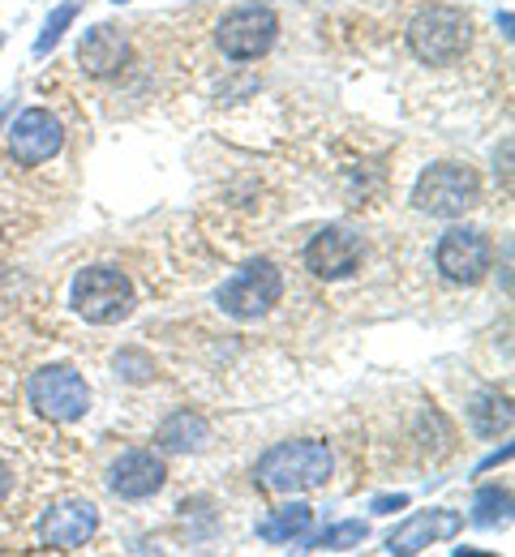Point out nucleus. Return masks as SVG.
Returning <instances> with one entry per match:
<instances>
[{
	"instance_id": "1",
	"label": "nucleus",
	"mask_w": 515,
	"mask_h": 557,
	"mask_svg": "<svg viewBox=\"0 0 515 557\" xmlns=\"http://www.w3.org/2000/svg\"><path fill=\"white\" fill-rule=\"evenodd\" d=\"M335 472L331 446L318 437H296V442H280L271 446L258 468H254V485L267 493H309L322 488Z\"/></svg>"
},
{
	"instance_id": "12",
	"label": "nucleus",
	"mask_w": 515,
	"mask_h": 557,
	"mask_svg": "<svg viewBox=\"0 0 515 557\" xmlns=\"http://www.w3.org/2000/svg\"><path fill=\"white\" fill-rule=\"evenodd\" d=\"M459 528H464V515H459V510H446V506L421 510V515L404 519V523L387 536V554H421V549L434 545V541L459 536Z\"/></svg>"
},
{
	"instance_id": "23",
	"label": "nucleus",
	"mask_w": 515,
	"mask_h": 557,
	"mask_svg": "<svg viewBox=\"0 0 515 557\" xmlns=\"http://www.w3.org/2000/svg\"><path fill=\"white\" fill-rule=\"evenodd\" d=\"M9 493H13V468L0 459V506L9 502Z\"/></svg>"
},
{
	"instance_id": "21",
	"label": "nucleus",
	"mask_w": 515,
	"mask_h": 557,
	"mask_svg": "<svg viewBox=\"0 0 515 557\" xmlns=\"http://www.w3.org/2000/svg\"><path fill=\"white\" fill-rule=\"evenodd\" d=\"M117 373H121L125 382H150V377H155V360H150L147 351L125 348L117 356Z\"/></svg>"
},
{
	"instance_id": "22",
	"label": "nucleus",
	"mask_w": 515,
	"mask_h": 557,
	"mask_svg": "<svg viewBox=\"0 0 515 557\" xmlns=\"http://www.w3.org/2000/svg\"><path fill=\"white\" fill-rule=\"evenodd\" d=\"M404 506H408L404 493H395V497H373V515H391V510H404Z\"/></svg>"
},
{
	"instance_id": "7",
	"label": "nucleus",
	"mask_w": 515,
	"mask_h": 557,
	"mask_svg": "<svg viewBox=\"0 0 515 557\" xmlns=\"http://www.w3.org/2000/svg\"><path fill=\"white\" fill-rule=\"evenodd\" d=\"M280 17L267 4H236L216 22V44L228 61H258L275 48Z\"/></svg>"
},
{
	"instance_id": "15",
	"label": "nucleus",
	"mask_w": 515,
	"mask_h": 557,
	"mask_svg": "<svg viewBox=\"0 0 515 557\" xmlns=\"http://www.w3.org/2000/svg\"><path fill=\"white\" fill-rule=\"evenodd\" d=\"M155 442L168 455H189V450H203L211 442V424H207V417L181 408V412H172V417L155 429Z\"/></svg>"
},
{
	"instance_id": "10",
	"label": "nucleus",
	"mask_w": 515,
	"mask_h": 557,
	"mask_svg": "<svg viewBox=\"0 0 515 557\" xmlns=\"http://www.w3.org/2000/svg\"><path fill=\"white\" fill-rule=\"evenodd\" d=\"M361 262V236L331 223V227H318L305 245V271L314 278H348Z\"/></svg>"
},
{
	"instance_id": "14",
	"label": "nucleus",
	"mask_w": 515,
	"mask_h": 557,
	"mask_svg": "<svg viewBox=\"0 0 515 557\" xmlns=\"http://www.w3.org/2000/svg\"><path fill=\"white\" fill-rule=\"evenodd\" d=\"M77 65L90 73V77H112L130 65V35L112 22H99L82 35L77 44Z\"/></svg>"
},
{
	"instance_id": "25",
	"label": "nucleus",
	"mask_w": 515,
	"mask_h": 557,
	"mask_svg": "<svg viewBox=\"0 0 515 557\" xmlns=\"http://www.w3.org/2000/svg\"><path fill=\"white\" fill-rule=\"evenodd\" d=\"M117 4H125V0H117Z\"/></svg>"
},
{
	"instance_id": "9",
	"label": "nucleus",
	"mask_w": 515,
	"mask_h": 557,
	"mask_svg": "<svg viewBox=\"0 0 515 557\" xmlns=\"http://www.w3.org/2000/svg\"><path fill=\"white\" fill-rule=\"evenodd\" d=\"M494 262V245L477 227H446L434 245V267L451 283H481Z\"/></svg>"
},
{
	"instance_id": "6",
	"label": "nucleus",
	"mask_w": 515,
	"mask_h": 557,
	"mask_svg": "<svg viewBox=\"0 0 515 557\" xmlns=\"http://www.w3.org/2000/svg\"><path fill=\"white\" fill-rule=\"evenodd\" d=\"M26 399L39 417H48L52 424H74L90 412V386L86 377L70 369V364H44L30 373L26 382Z\"/></svg>"
},
{
	"instance_id": "2",
	"label": "nucleus",
	"mask_w": 515,
	"mask_h": 557,
	"mask_svg": "<svg viewBox=\"0 0 515 557\" xmlns=\"http://www.w3.org/2000/svg\"><path fill=\"white\" fill-rule=\"evenodd\" d=\"M404 39H408V48L421 65H455L473 44V22H468L464 9L430 4V9L413 13Z\"/></svg>"
},
{
	"instance_id": "5",
	"label": "nucleus",
	"mask_w": 515,
	"mask_h": 557,
	"mask_svg": "<svg viewBox=\"0 0 515 557\" xmlns=\"http://www.w3.org/2000/svg\"><path fill=\"white\" fill-rule=\"evenodd\" d=\"M481 202V176L468 163H434L413 189V207L434 219H459Z\"/></svg>"
},
{
	"instance_id": "3",
	"label": "nucleus",
	"mask_w": 515,
	"mask_h": 557,
	"mask_svg": "<svg viewBox=\"0 0 515 557\" xmlns=\"http://www.w3.org/2000/svg\"><path fill=\"white\" fill-rule=\"evenodd\" d=\"M70 305L90 326H117L134 313V283L117 267H86L70 287Z\"/></svg>"
},
{
	"instance_id": "16",
	"label": "nucleus",
	"mask_w": 515,
	"mask_h": 557,
	"mask_svg": "<svg viewBox=\"0 0 515 557\" xmlns=\"http://www.w3.org/2000/svg\"><path fill=\"white\" fill-rule=\"evenodd\" d=\"M314 528V510L305 502H289V506H275L262 523H258V536L267 545H293V541H305V532Z\"/></svg>"
},
{
	"instance_id": "8",
	"label": "nucleus",
	"mask_w": 515,
	"mask_h": 557,
	"mask_svg": "<svg viewBox=\"0 0 515 557\" xmlns=\"http://www.w3.org/2000/svg\"><path fill=\"white\" fill-rule=\"evenodd\" d=\"M65 150V125L48 108H26L9 121V154L22 168H39Z\"/></svg>"
},
{
	"instance_id": "4",
	"label": "nucleus",
	"mask_w": 515,
	"mask_h": 557,
	"mask_svg": "<svg viewBox=\"0 0 515 557\" xmlns=\"http://www.w3.org/2000/svg\"><path fill=\"white\" fill-rule=\"evenodd\" d=\"M280 296H284V271L271 258H254L216 292V305L236 322H254V318L271 313L280 305Z\"/></svg>"
},
{
	"instance_id": "11",
	"label": "nucleus",
	"mask_w": 515,
	"mask_h": 557,
	"mask_svg": "<svg viewBox=\"0 0 515 557\" xmlns=\"http://www.w3.org/2000/svg\"><path fill=\"white\" fill-rule=\"evenodd\" d=\"M95 532H99V510H95V502H86V497H65V502H57V506L44 515V523H39V541L52 545V549H82Z\"/></svg>"
},
{
	"instance_id": "24",
	"label": "nucleus",
	"mask_w": 515,
	"mask_h": 557,
	"mask_svg": "<svg viewBox=\"0 0 515 557\" xmlns=\"http://www.w3.org/2000/svg\"><path fill=\"white\" fill-rule=\"evenodd\" d=\"M0 240H4V227H0Z\"/></svg>"
},
{
	"instance_id": "13",
	"label": "nucleus",
	"mask_w": 515,
	"mask_h": 557,
	"mask_svg": "<svg viewBox=\"0 0 515 557\" xmlns=\"http://www.w3.org/2000/svg\"><path fill=\"white\" fill-rule=\"evenodd\" d=\"M168 481V468H163V459L155 455V450H125L117 463H112V476H108V485L117 497H125V502H147L155 497L159 488Z\"/></svg>"
},
{
	"instance_id": "20",
	"label": "nucleus",
	"mask_w": 515,
	"mask_h": 557,
	"mask_svg": "<svg viewBox=\"0 0 515 557\" xmlns=\"http://www.w3.org/2000/svg\"><path fill=\"white\" fill-rule=\"evenodd\" d=\"M369 536V528L361 519H344V523H331L327 532H318L314 541H305L301 549H353Z\"/></svg>"
},
{
	"instance_id": "17",
	"label": "nucleus",
	"mask_w": 515,
	"mask_h": 557,
	"mask_svg": "<svg viewBox=\"0 0 515 557\" xmlns=\"http://www.w3.org/2000/svg\"><path fill=\"white\" fill-rule=\"evenodd\" d=\"M468 424H473L477 437H499V433H507V429H512V399L499 395V391L473 395V404H468Z\"/></svg>"
},
{
	"instance_id": "18",
	"label": "nucleus",
	"mask_w": 515,
	"mask_h": 557,
	"mask_svg": "<svg viewBox=\"0 0 515 557\" xmlns=\"http://www.w3.org/2000/svg\"><path fill=\"white\" fill-rule=\"evenodd\" d=\"M477 528H499L512 519V488L503 485H481L473 497V515H468Z\"/></svg>"
},
{
	"instance_id": "19",
	"label": "nucleus",
	"mask_w": 515,
	"mask_h": 557,
	"mask_svg": "<svg viewBox=\"0 0 515 557\" xmlns=\"http://www.w3.org/2000/svg\"><path fill=\"white\" fill-rule=\"evenodd\" d=\"M77 13H82V0H61V4L48 13V22H44V30H39V39H35V57H48V52L65 39V30L77 22Z\"/></svg>"
}]
</instances>
